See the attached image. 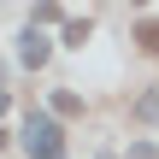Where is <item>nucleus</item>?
Instances as JSON below:
<instances>
[{"mask_svg":"<svg viewBox=\"0 0 159 159\" xmlns=\"http://www.w3.org/2000/svg\"><path fill=\"white\" fill-rule=\"evenodd\" d=\"M24 142H30V159H59L65 153V136H59V124L47 112H30L24 118Z\"/></svg>","mask_w":159,"mask_h":159,"instance_id":"1","label":"nucleus"},{"mask_svg":"<svg viewBox=\"0 0 159 159\" xmlns=\"http://www.w3.org/2000/svg\"><path fill=\"white\" fill-rule=\"evenodd\" d=\"M18 59H24V65H47V35H35V24L24 30V47H18Z\"/></svg>","mask_w":159,"mask_h":159,"instance_id":"2","label":"nucleus"},{"mask_svg":"<svg viewBox=\"0 0 159 159\" xmlns=\"http://www.w3.org/2000/svg\"><path fill=\"white\" fill-rule=\"evenodd\" d=\"M53 112H59V118H77L83 100H77V94H53Z\"/></svg>","mask_w":159,"mask_h":159,"instance_id":"3","label":"nucleus"},{"mask_svg":"<svg viewBox=\"0 0 159 159\" xmlns=\"http://www.w3.org/2000/svg\"><path fill=\"white\" fill-rule=\"evenodd\" d=\"M0 148H6V130H0Z\"/></svg>","mask_w":159,"mask_h":159,"instance_id":"8","label":"nucleus"},{"mask_svg":"<svg viewBox=\"0 0 159 159\" xmlns=\"http://www.w3.org/2000/svg\"><path fill=\"white\" fill-rule=\"evenodd\" d=\"M6 106H12V100H6V89H0V112H6Z\"/></svg>","mask_w":159,"mask_h":159,"instance_id":"7","label":"nucleus"},{"mask_svg":"<svg viewBox=\"0 0 159 159\" xmlns=\"http://www.w3.org/2000/svg\"><path fill=\"white\" fill-rule=\"evenodd\" d=\"M142 47H153V53H159V24H142Z\"/></svg>","mask_w":159,"mask_h":159,"instance_id":"5","label":"nucleus"},{"mask_svg":"<svg viewBox=\"0 0 159 159\" xmlns=\"http://www.w3.org/2000/svg\"><path fill=\"white\" fill-rule=\"evenodd\" d=\"M130 159H159V148H153V142H136V148H130Z\"/></svg>","mask_w":159,"mask_h":159,"instance_id":"6","label":"nucleus"},{"mask_svg":"<svg viewBox=\"0 0 159 159\" xmlns=\"http://www.w3.org/2000/svg\"><path fill=\"white\" fill-rule=\"evenodd\" d=\"M83 35H89V18L83 24H65V47H83Z\"/></svg>","mask_w":159,"mask_h":159,"instance_id":"4","label":"nucleus"}]
</instances>
